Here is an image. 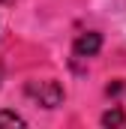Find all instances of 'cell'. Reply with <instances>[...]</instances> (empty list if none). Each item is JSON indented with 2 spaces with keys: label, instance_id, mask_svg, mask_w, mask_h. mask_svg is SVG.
Instances as JSON below:
<instances>
[{
  "label": "cell",
  "instance_id": "cell-2",
  "mask_svg": "<svg viewBox=\"0 0 126 129\" xmlns=\"http://www.w3.org/2000/svg\"><path fill=\"white\" fill-rule=\"evenodd\" d=\"M99 45H102V36L93 30L81 33L78 39H75V57H93L96 51H99Z\"/></svg>",
  "mask_w": 126,
  "mask_h": 129
},
{
  "label": "cell",
  "instance_id": "cell-3",
  "mask_svg": "<svg viewBox=\"0 0 126 129\" xmlns=\"http://www.w3.org/2000/svg\"><path fill=\"white\" fill-rule=\"evenodd\" d=\"M27 120L15 111H0V126H24Z\"/></svg>",
  "mask_w": 126,
  "mask_h": 129
},
{
  "label": "cell",
  "instance_id": "cell-1",
  "mask_svg": "<svg viewBox=\"0 0 126 129\" xmlns=\"http://www.w3.org/2000/svg\"><path fill=\"white\" fill-rule=\"evenodd\" d=\"M27 96L30 99H36L42 108H57L63 102V87L57 84V81H30L27 84Z\"/></svg>",
  "mask_w": 126,
  "mask_h": 129
},
{
  "label": "cell",
  "instance_id": "cell-5",
  "mask_svg": "<svg viewBox=\"0 0 126 129\" xmlns=\"http://www.w3.org/2000/svg\"><path fill=\"white\" fill-rule=\"evenodd\" d=\"M0 81H3V63H0Z\"/></svg>",
  "mask_w": 126,
  "mask_h": 129
},
{
  "label": "cell",
  "instance_id": "cell-4",
  "mask_svg": "<svg viewBox=\"0 0 126 129\" xmlns=\"http://www.w3.org/2000/svg\"><path fill=\"white\" fill-rule=\"evenodd\" d=\"M102 123H105V126H111V123H123V114H120V111H108V114L102 117Z\"/></svg>",
  "mask_w": 126,
  "mask_h": 129
}]
</instances>
